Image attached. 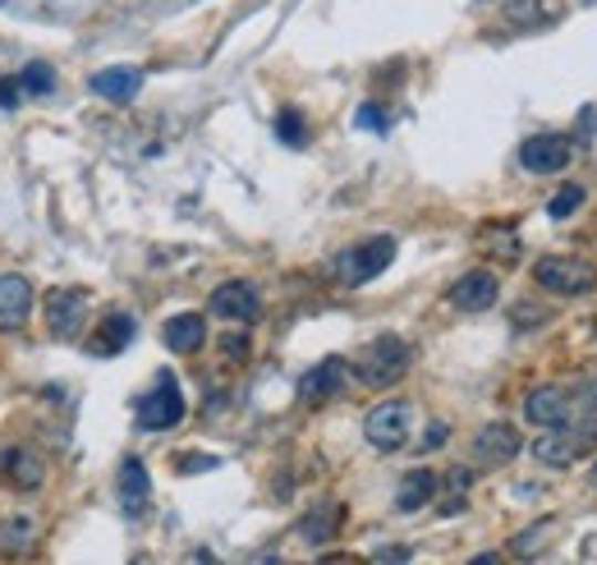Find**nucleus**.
<instances>
[{
    "mask_svg": "<svg viewBox=\"0 0 597 565\" xmlns=\"http://www.w3.org/2000/svg\"><path fill=\"white\" fill-rule=\"evenodd\" d=\"M524 414L538 428L593 419L597 414V377H584V382H570V387H533L524 400Z\"/></svg>",
    "mask_w": 597,
    "mask_h": 565,
    "instance_id": "f257e3e1",
    "label": "nucleus"
},
{
    "mask_svg": "<svg viewBox=\"0 0 597 565\" xmlns=\"http://www.w3.org/2000/svg\"><path fill=\"white\" fill-rule=\"evenodd\" d=\"M410 363H414V345L404 340V336H377V340H368L363 350H359V359H354V377L363 387H372V391H382V387H395L404 372H410Z\"/></svg>",
    "mask_w": 597,
    "mask_h": 565,
    "instance_id": "f03ea898",
    "label": "nucleus"
},
{
    "mask_svg": "<svg viewBox=\"0 0 597 565\" xmlns=\"http://www.w3.org/2000/svg\"><path fill=\"white\" fill-rule=\"evenodd\" d=\"M597 451V423L593 419H575V423H556L547 428L538 442H533V460L547 469H570L575 460Z\"/></svg>",
    "mask_w": 597,
    "mask_h": 565,
    "instance_id": "7ed1b4c3",
    "label": "nucleus"
},
{
    "mask_svg": "<svg viewBox=\"0 0 597 565\" xmlns=\"http://www.w3.org/2000/svg\"><path fill=\"white\" fill-rule=\"evenodd\" d=\"M391 263H395V239L391 235H372L363 244H350L336 258V280L340 286H368V280H377Z\"/></svg>",
    "mask_w": 597,
    "mask_h": 565,
    "instance_id": "20e7f679",
    "label": "nucleus"
},
{
    "mask_svg": "<svg viewBox=\"0 0 597 565\" xmlns=\"http://www.w3.org/2000/svg\"><path fill=\"white\" fill-rule=\"evenodd\" d=\"M533 280L547 290V295H560V299H575V295H588L597 290V267L584 263V258H565V254H547L533 263Z\"/></svg>",
    "mask_w": 597,
    "mask_h": 565,
    "instance_id": "39448f33",
    "label": "nucleus"
},
{
    "mask_svg": "<svg viewBox=\"0 0 597 565\" xmlns=\"http://www.w3.org/2000/svg\"><path fill=\"white\" fill-rule=\"evenodd\" d=\"M138 428L143 432H166V428H179V419H184V391H179V382L171 372H162L156 377V387L138 400Z\"/></svg>",
    "mask_w": 597,
    "mask_h": 565,
    "instance_id": "423d86ee",
    "label": "nucleus"
},
{
    "mask_svg": "<svg viewBox=\"0 0 597 565\" xmlns=\"http://www.w3.org/2000/svg\"><path fill=\"white\" fill-rule=\"evenodd\" d=\"M363 436L372 451H400L410 442V404L404 400H382L372 404L368 419H363Z\"/></svg>",
    "mask_w": 597,
    "mask_h": 565,
    "instance_id": "0eeeda50",
    "label": "nucleus"
},
{
    "mask_svg": "<svg viewBox=\"0 0 597 565\" xmlns=\"http://www.w3.org/2000/svg\"><path fill=\"white\" fill-rule=\"evenodd\" d=\"M88 308H92L88 290H74V286L51 290L47 295V327H51V336L55 340H74L83 331V322H88Z\"/></svg>",
    "mask_w": 597,
    "mask_h": 565,
    "instance_id": "6e6552de",
    "label": "nucleus"
},
{
    "mask_svg": "<svg viewBox=\"0 0 597 565\" xmlns=\"http://www.w3.org/2000/svg\"><path fill=\"white\" fill-rule=\"evenodd\" d=\"M212 312L226 322H258L263 318V295L254 280H226V286L212 290Z\"/></svg>",
    "mask_w": 597,
    "mask_h": 565,
    "instance_id": "1a4fd4ad",
    "label": "nucleus"
},
{
    "mask_svg": "<svg viewBox=\"0 0 597 565\" xmlns=\"http://www.w3.org/2000/svg\"><path fill=\"white\" fill-rule=\"evenodd\" d=\"M570 152H575V143L565 134H533L519 147V166L528 175H556V171L570 166Z\"/></svg>",
    "mask_w": 597,
    "mask_h": 565,
    "instance_id": "9d476101",
    "label": "nucleus"
},
{
    "mask_svg": "<svg viewBox=\"0 0 597 565\" xmlns=\"http://www.w3.org/2000/svg\"><path fill=\"white\" fill-rule=\"evenodd\" d=\"M0 483L14 492H38L47 483V464L33 446H6L0 451Z\"/></svg>",
    "mask_w": 597,
    "mask_h": 565,
    "instance_id": "9b49d317",
    "label": "nucleus"
},
{
    "mask_svg": "<svg viewBox=\"0 0 597 565\" xmlns=\"http://www.w3.org/2000/svg\"><path fill=\"white\" fill-rule=\"evenodd\" d=\"M344 377H350V363H344L340 355L322 359L318 368H308V372L299 377V400H303V404H327V400H336V396L344 391Z\"/></svg>",
    "mask_w": 597,
    "mask_h": 565,
    "instance_id": "f8f14e48",
    "label": "nucleus"
},
{
    "mask_svg": "<svg viewBox=\"0 0 597 565\" xmlns=\"http://www.w3.org/2000/svg\"><path fill=\"white\" fill-rule=\"evenodd\" d=\"M519 451H524V436H519V428H511V423H487V428H478V436H474V460L487 464V469L511 464Z\"/></svg>",
    "mask_w": 597,
    "mask_h": 565,
    "instance_id": "ddd939ff",
    "label": "nucleus"
},
{
    "mask_svg": "<svg viewBox=\"0 0 597 565\" xmlns=\"http://www.w3.org/2000/svg\"><path fill=\"white\" fill-rule=\"evenodd\" d=\"M496 295H501V280H496V271H487V267L464 271L455 286H451V304H455L460 312H483V308L496 304Z\"/></svg>",
    "mask_w": 597,
    "mask_h": 565,
    "instance_id": "4468645a",
    "label": "nucleus"
},
{
    "mask_svg": "<svg viewBox=\"0 0 597 565\" xmlns=\"http://www.w3.org/2000/svg\"><path fill=\"white\" fill-rule=\"evenodd\" d=\"M33 312V280L19 276V271H6L0 276V331H19Z\"/></svg>",
    "mask_w": 597,
    "mask_h": 565,
    "instance_id": "2eb2a0df",
    "label": "nucleus"
},
{
    "mask_svg": "<svg viewBox=\"0 0 597 565\" xmlns=\"http://www.w3.org/2000/svg\"><path fill=\"white\" fill-rule=\"evenodd\" d=\"M92 92L111 106H130L138 92H143V70L134 65H111V70H97L92 74Z\"/></svg>",
    "mask_w": 597,
    "mask_h": 565,
    "instance_id": "dca6fc26",
    "label": "nucleus"
},
{
    "mask_svg": "<svg viewBox=\"0 0 597 565\" xmlns=\"http://www.w3.org/2000/svg\"><path fill=\"white\" fill-rule=\"evenodd\" d=\"M340 520H344V506L340 501H318L303 520H299V538L308 543V547H322V543H331L336 533H340Z\"/></svg>",
    "mask_w": 597,
    "mask_h": 565,
    "instance_id": "f3484780",
    "label": "nucleus"
},
{
    "mask_svg": "<svg viewBox=\"0 0 597 565\" xmlns=\"http://www.w3.org/2000/svg\"><path fill=\"white\" fill-rule=\"evenodd\" d=\"M120 506L130 511V515H143L147 511V501H152V479H147V469H143V460H124L120 464Z\"/></svg>",
    "mask_w": 597,
    "mask_h": 565,
    "instance_id": "a211bd4d",
    "label": "nucleus"
},
{
    "mask_svg": "<svg viewBox=\"0 0 597 565\" xmlns=\"http://www.w3.org/2000/svg\"><path fill=\"white\" fill-rule=\"evenodd\" d=\"M134 331H138V322L130 318V312H111V318H102V327L92 331V355H97V359H115L124 345L134 340Z\"/></svg>",
    "mask_w": 597,
    "mask_h": 565,
    "instance_id": "6ab92c4d",
    "label": "nucleus"
},
{
    "mask_svg": "<svg viewBox=\"0 0 597 565\" xmlns=\"http://www.w3.org/2000/svg\"><path fill=\"white\" fill-rule=\"evenodd\" d=\"M432 496H436V474H432V469H410V474L400 479V487H395V511L414 515V511L428 506Z\"/></svg>",
    "mask_w": 597,
    "mask_h": 565,
    "instance_id": "aec40b11",
    "label": "nucleus"
},
{
    "mask_svg": "<svg viewBox=\"0 0 597 565\" xmlns=\"http://www.w3.org/2000/svg\"><path fill=\"white\" fill-rule=\"evenodd\" d=\"M166 345L175 355H194V350H203V340H207V318L203 312H179V318H171L166 322Z\"/></svg>",
    "mask_w": 597,
    "mask_h": 565,
    "instance_id": "412c9836",
    "label": "nucleus"
},
{
    "mask_svg": "<svg viewBox=\"0 0 597 565\" xmlns=\"http://www.w3.org/2000/svg\"><path fill=\"white\" fill-rule=\"evenodd\" d=\"M33 538H38V524L28 515L0 520V556H28L33 552Z\"/></svg>",
    "mask_w": 597,
    "mask_h": 565,
    "instance_id": "4be33fe9",
    "label": "nucleus"
},
{
    "mask_svg": "<svg viewBox=\"0 0 597 565\" xmlns=\"http://www.w3.org/2000/svg\"><path fill=\"white\" fill-rule=\"evenodd\" d=\"M556 528V520H538V524H528L524 533H519V538L511 543V552L515 556H538L543 547H547V533Z\"/></svg>",
    "mask_w": 597,
    "mask_h": 565,
    "instance_id": "5701e85b",
    "label": "nucleus"
},
{
    "mask_svg": "<svg viewBox=\"0 0 597 565\" xmlns=\"http://www.w3.org/2000/svg\"><path fill=\"white\" fill-rule=\"evenodd\" d=\"M19 83H23V92L28 97H47V92L55 88V70L47 65V60H33L23 74H19Z\"/></svg>",
    "mask_w": 597,
    "mask_h": 565,
    "instance_id": "b1692460",
    "label": "nucleus"
},
{
    "mask_svg": "<svg viewBox=\"0 0 597 565\" xmlns=\"http://www.w3.org/2000/svg\"><path fill=\"white\" fill-rule=\"evenodd\" d=\"M276 138L286 143V147H303V143H308L303 115H299V111H280V115H276Z\"/></svg>",
    "mask_w": 597,
    "mask_h": 565,
    "instance_id": "393cba45",
    "label": "nucleus"
},
{
    "mask_svg": "<svg viewBox=\"0 0 597 565\" xmlns=\"http://www.w3.org/2000/svg\"><path fill=\"white\" fill-rule=\"evenodd\" d=\"M575 207H584V184H565V188H556V198L547 203V216H552V222H565Z\"/></svg>",
    "mask_w": 597,
    "mask_h": 565,
    "instance_id": "a878e982",
    "label": "nucleus"
},
{
    "mask_svg": "<svg viewBox=\"0 0 597 565\" xmlns=\"http://www.w3.org/2000/svg\"><path fill=\"white\" fill-rule=\"evenodd\" d=\"M354 124H359V130H377V134H387V130H391V115H387L382 106H377V102H363V106L354 111Z\"/></svg>",
    "mask_w": 597,
    "mask_h": 565,
    "instance_id": "bb28decb",
    "label": "nucleus"
},
{
    "mask_svg": "<svg viewBox=\"0 0 597 565\" xmlns=\"http://www.w3.org/2000/svg\"><path fill=\"white\" fill-rule=\"evenodd\" d=\"M179 474H207V469H222V455H203V451H184L175 460Z\"/></svg>",
    "mask_w": 597,
    "mask_h": 565,
    "instance_id": "cd10ccee",
    "label": "nucleus"
},
{
    "mask_svg": "<svg viewBox=\"0 0 597 565\" xmlns=\"http://www.w3.org/2000/svg\"><path fill=\"white\" fill-rule=\"evenodd\" d=\"M469 483H474V469H469V464H455L451 474H446V487H451L455 496H464V492H469Z\"/></svg>",
    "mask_w": 597,
    "mask_h": 565,
    "instance_id": "c85d7f7f",
    "label": "nucleus"
},
{
    "mask_svg": "<svg viewBox=\"0 0 597 565\" xmlns=\"http://www.w3.org/2000/svg\"><path fill=\"white\" fill-rule=\"evenodd\" d=\"M19 97H23V83H19V74H10V79H0V106H6V111H10V106H14Z\"/></svg>",
    "mask_w": 597,
    "mask_h": 565,
    "instance_id": "c756f323",
    "label": "nucleus"
},
{
    "mask_svg": "<svg viewBox=\"0 0 597 565\" xmlns=\"http://www.w3.org/2000/svg\"><path fill=\"white\" fill-rule=\"evenodd\" d=\"M451 442V428L446 423H428V436H423V451H436V446H446Z\"/></svg>",
    "mask_w": 597,
    "mask_h": 565,
    "instance_id": "7c9ffc66",
    "label": "nucleus"
},
{
    "mask_svg": "<svg viewBox=\"0 0 597 565\" xmlns=\"http://www.w3.org/2000/svg\"><path fill=\"white\" fill-rule=\"evenodd\" d=\"M222 350H226V359L244 363V359H248V336H226V340H222Z\"/></svg>",
    "mask_w": 597,
    "mask_h": 565,
    "instance_id": "2f4dec72",
    "label": "nucleus"
},
{
    "mask_svg": "<svg viewBox=\"0 0 597 565\" xmlns=\"http://www.w3.org/2000/svg\"><path fill=\"white\" fill-rule=\"evenodd\" d=\"M515 312H519V327H538V322L547 318V312H538V308H528V304H519Z\"/></svg>",
    "mask_w": 597,
    "mask_h": 565,
    "instance_id": "473e14b6",
    "label": "nucleus"
},
{
    "mask_svg": "<svg viewBox=\"0 0 597 565\" xmlns=\"http://www.w3.org/2000/svg\"><path fill=\"white\" fill-rule=\"evenodd\" d=\"M372 561H410V547H382L372 552Z\"/></svg>",
    "mask_w": 597,
    "mask_h": 565,
    "instance_id": "72a5a7b5",
    "label": "nucleus"
},
{
    "mask_svg": "<svg viewBox=\"0 0 597 565\" xmlns=\"http://www.w3.org/2000/svg\"><path fill=\"white\" fill-rule=\"evenodd\" d=\"M464 511H469V501L451 492V496H446V506H442V515H464Z\"/></svg>",
    "mask_w": 597,
    "mask_h": 565,
    "instance_id": "f704fd0d",
    "label": "nucleus"
},
{
    "mask_svg": "<svg viewBox=\"0 0 597 565\" xmlns=\"http://www.w3.org/2000/svg\"><path fill=\"white\" fill-rule=\"evenodd\" d=\"M593 483H597V464H593Z\"/></svg>",
    "mask_w": 597,
    "mask_h": 565,
    "instance_id": "c9c22d12",
    "label": "nucleus"
}]
</instances>
